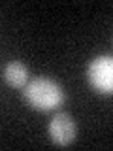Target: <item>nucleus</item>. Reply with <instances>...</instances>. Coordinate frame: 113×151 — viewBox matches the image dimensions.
<instances>
[{"mask_svg": "<svg viewBox=\"0 0 113 151\" xmlns=\"http://www.w3.org/2000/svg\"><path fill=\"white\" fill-rule=\"evenodd\" d=\"M47 134L53 144L60 145V147H66L75 140L77 136V127H75V121L72 119V115L66 111H59L53 115V119L47 125Z\"/></svg>", "mask_w": 113, "mask_h": 151, "instance_id": "obj_3", "label": "nucleus"}, {"mask_svg": "<svg viewBox=\"0 0 113 151\" xmlns=\"http://www.w3.org/2000/svg\"><path fill=\"white\" fill-rule=\"evenodd\" d=\"M23 100L26 102L28 108L36 111H53L59 110L66 100V93L59 81L45 76H38L30 79L26 87L21 91Z\"/></svg>", "mask_w": 113, "mask_h": 151, "instance_id": "obj_1", "label": "nucleus"}, {"mask_svg": "<svg viewBox=\"0 0 113 151\" xmlns=\"http://www.w3.org/2000/svg\"><path fill=\"white\" fill-rule=\"evenodd\" d=\"M87 81L98 94H113V57L98 55L87 66Z\"/></svg>", "mask_w": 113, "mask_h": 151, "instance_id": "obj_2", "label": "nucleus"}, {"mask_svg": "<svg viewBox=\"0 0 113 151\" xmlns=\"http://www.w3.org/2000/svg\"><path fill=\"white\" fill-rule=\"evenodd\" d=\"M2 79L4 83L13 89H25L26 83L30 81V74H28V66L21 60H11V63L4 64L2 68Z\"/></svg>", "mask_w": 113, "mask_h": 151, "instance_id": "obj_4", "label": "nucleus"}]
</instances>
